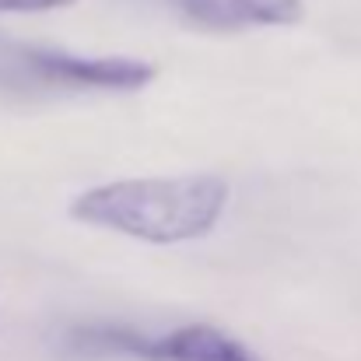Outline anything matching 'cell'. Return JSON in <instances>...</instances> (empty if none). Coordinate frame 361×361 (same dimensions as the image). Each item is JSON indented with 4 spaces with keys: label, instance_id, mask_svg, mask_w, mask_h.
I'll list each match as a JSON object with an SVG mask.
<instances>
[{
    "label": "cell",
    "instance_id": "obj_1",
    "mask_svg": "<svg viewBox=\"0 0 361 361\" xmlns=\"http://www.w3.org/2000/svg\"><path fill=\"white\" fill-rule=\"evenodd\" d=\"M228 204L232 186L214 172L140 176L78 193L71 218L147 245H179L207 239L221 225Z\"/></svg>",
    "mask_w": 361,
    "mask_h": 361
},
{
    "label": "cell",
    "instance_id": "obj_2",
    "mask_svg": "<svg viewBox=\"0 0 361 361\" xmlns=\"http://www.w3.org/2000/svg\"><path fill=\"white\" fill-rule=\"evenodd\" d=\"M158 78V67L140 56H85L39 46L0 42V85L39 92H140Z\"/></svg>",
    "mask_w": 361,
    "mask_h": 361
},
{
    "label": "cell",
    "instance_id": "obj_3",
    "mask_svg": "<svg viewBox=\"0 0 361 361\" xmlns=\"http://www.w3.org/2000/svg\"><path fill=\"white\" fill-rule=\"evenodd\" d=\"M78 348L113 351L140 361H259L249 344H242L239 337L211 323H186L161 337H140L120 326H106V330L95 326L78 334Z\"/></svg>",
    "mask_w": 361,
    "mask_h": 361
},
{
    "label": "cell",
    "instance_id": "obj_4",
    "mask_svg": "<svg viewBox=\"0 0 361 361\" xmlns=\"http://www.w3.org/2000/svg\"><path fill=\"white\" fill-rule=\"evenodd\" d=\"M179 7L207 32L291 28L305 18V0H179Z\"/></svg>",
    "mask_w": 361,
    "mask_h": 361
},
{
    "label": "cell",
    "instance_id": "obj_5",
    "mask_svg": "<svg viewBox=\"0 0 361 361\" xmlns=\"http://www.w3.org/2000/svg\"><path fill=\"white\" fill-rule=\"evenodd\" d=\"M78 0H0V14H46V11H63Z\"/></svg>",
    "mask_w": 361,
    "mask_h": 361
}]
</instances>
